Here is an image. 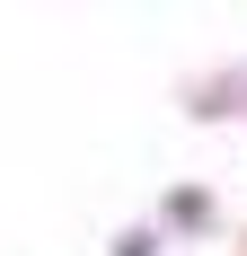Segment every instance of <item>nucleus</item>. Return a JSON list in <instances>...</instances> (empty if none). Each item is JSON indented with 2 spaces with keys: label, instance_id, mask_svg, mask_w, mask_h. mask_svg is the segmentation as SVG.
<instances>
[{
  "label": "nucleus",
  "instance_id": "nucleus-1",
  "mask_svg": "<svg viewBox=\"0 0 247 256\" xmlns=\"http://www.w3.org/2000/svg\"><path fill=\"white\" fill-rule=\"evenodd\" d=\"M124 256H150V238H124Z\"/></svg>",
  "mask_w": 247,
  "mask_h": 256
}]
</instances>
